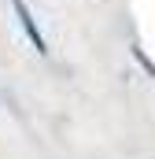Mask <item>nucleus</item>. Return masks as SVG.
<instances>
[{"mask_svg": "<svg viewBox=\"0 0 155 159\" xmlns=\"http://www.w3.org/2000/svg\"><path fill=\"white\" fill-rule=\"evenodd\" d=\"M11 4H15V15H19V22H22L30 44H33L37 52H44V37H41V30H37V22H33V15H30V7H26V0H11Z\"/></svg>", "mask_w": 155, "mask_h": 159, "instance_id": "f257e3e1", "label": "nucleus"}]
</instances>
